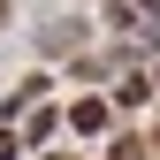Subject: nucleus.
<instances>
[{
	"label": "nucleus",
	"instance_id": "f257e3e1",
	"mask_svg": "<svg viewBox=\"0 0 160 160\" xmlns=\"http://www.w3.org/2000/svg\"><path fill=\"white\" fill-rule=\"evenodd\" d=\"M0 15H8V0H0Z\"/></svg>",
	"mask_w": 160,
	"mask_h": 160
}]
</instances>
